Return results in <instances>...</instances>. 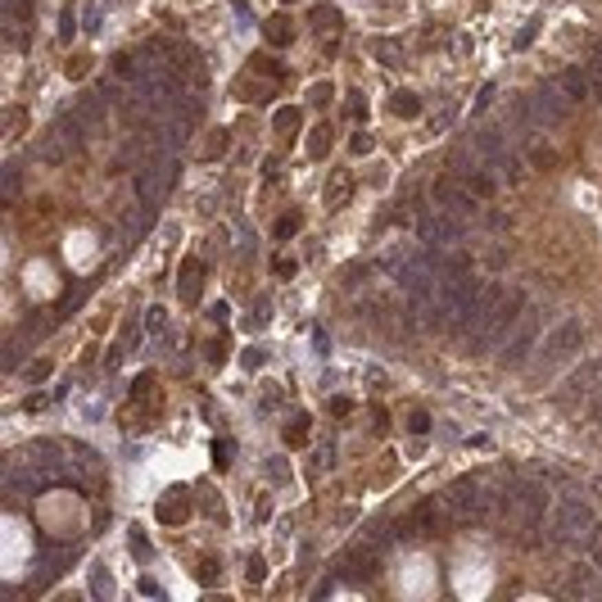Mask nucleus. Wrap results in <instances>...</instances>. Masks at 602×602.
I'll return each mask as SVG.
<instances>
[{"label": "nucleus", "instance_id": "nucleus-1", "mask_svg": "<svg viewBox=\"0 0 602 602\" xmlns=\"http://www.w3.org/2000/svg\"><path fill=\"white\" fill-rule=\"evenodd\" d=\"M521 308H526V299H521V290H507V285H484L480 299H476V308H471L467 326H462L458 344L462 353H471V358H480V353L498 349L503 344V335L512 331V322L521 317Z\"/></svg>", "mask_w": 602, "mask_h": 602}, {"label": "nucleus", "instance_id": "nucleus-2", "mask_svg": "<svg viewBox=\"0 0 602 602\" xmlns=\"http://www.w3.org/2000/svg\"><path fill=\"white\" fill-rule=\"evenodd\" d=\"M548 539L561 548H593L602 539V526H598V512L584 493H557L553 498V512H548Z\"/></svg>", "mask_w": 602, "mask_h": 602}, {"label": "nucleus", "instance_id": "nucleus-3", "mask_svg": "<svg viewBox=\"0 0 602 602\" xmlns=\"http://www.w3.org/2000/svg\"><path fill=\"white\" fill-rule=\"evenodd\" d=\"M584 344V322L580 317H566V322H557V326L544 335V344H539V362H535V376H553L561 367V362H570L575 358V349Z\"/></svg>", "mask_w": 602, "mask_h": 602}, {"label": "nucleus", "instance_id": "nucleus-4", "mask_svg": "<svg viewBox=\"0 0 602 602\" xmlns=\"http://www.w3.org/2000/svg\"><path fill=\"white\" fill-rule=\"evenodd\" d=\"M539 317H544V313H539L535 304L521 308V317H516L512 331L503 335V353H498L503 367H526L530 362V353L539 349Z\"/></svg>", "mask_w": 602, "mask_h": 602}, {"label": "nucleus", "instance_id": "nucleus-5", "mask_svg": "<svg viewBox=\"0 0 602 602\" xmlns=\"http://www.w3.org/2000/svg\"><path fill=\"white\" fill-rule=\"evenodd\" d=\"M416 236H421V245L426 249H458L462 236H467V218L462 213H453V208H430V213H421V222H416Z\"/></svg>", "mask_w": 602, "mask_h": 602}, {"label": "nucleus", "instance_id": "nucleus-6", "mask_svg": "<svg viewBox=\"0 0 602 602\" xmlns=\"http://www.w3.org/2000/svg\"><path fill=\"white\" fill-rule=\"evenodd\" d=\"M82 136H91V132L82 127V118H77V113H73V118H59L55 127L36 141V159H41V164H50V168L68 164V159H73V150L82 145Z\"/></svg>", "mask_w": 602, "mask_h": 602}, {"label": "nucleus", "instance_id": "nucleus-7", "mask_svg": "<svg viewBox=\"0 0 602 602\" xmlns=\"http://www.w3.org/2000/svg\"><path fill=\"white\" fill-rule=\"evenodd\" d=\"M570 104H575V100L566 96V91L557 87V77H553V82H544V87H535L526 96V109H530V118H535V127H561V122H566V113H570Z\"/></svg>", "mask_w": 602, "mask_h": 602}, {"label": "nucleus", "instance_id": "nucleus-8", "mask_svg": "<svg viewBox=\"0 0 602 602\" xmlns=\"http://www.w3.org/2000/svg\"><path fill=\"white\" fill-rule=\"evenodd\" d=\"M598 394H602V358H589L566 376V385H561L553 399H557L561 408H580V403H593Z\"/></svg>", "mask_w": 602, "mask_h": 602}, {"label": "nucleus", "instance_id": "nucleus-9", "mask_svg": "<svg viewBox=\"0 0 602 602\" xmlns=\"http://www.w3.org/2000/svg\"><path fill=\"white\" fill-rule=\"evenodd\" d=\"M168 186H172V159H168V150L154 159V164L141 168V177H136V195H141V208H154L159 199L168 195Z\"/></svg>", "mask_w": 602, "mask_h": 602}, {"label": "nucleus", "instance_id": "nucleus-10", "mask_svg": "<svg viewBox=\"0 0 602 602\" xmlns=\"http://www.w3.org/2000/svg\"><path fill=\"white\" fill-rule=\"evenodd\" d=\"M476 190H471V181H462V177H444V181H435V204L439 208H453V213H476Z\"/></svg>", "mask_w": 602, "mask_h": 602}, {"label": "nucleus", "instance_id": "nucleus-11", "mask_svg": "<svg viewBox=\"0 0 602 602\" xmlns=\"http://www.w3.org/2000/svg\"><path fill=\"white\" fill-rule=\"evenodd\" d=\"M453 521H449V507H444V498H426V503H416L412 516H408V530L412 535H444Z\"/></svg>", "mask_w": 602, "mask_h": 602}, {"label": "nucleus", "instance_id": "nucleus-12", "mask_svg": "<svg viewBox=\"0 0 602 602\" xmlns=\"http://www.w3.org/2000/svg\"><path fill=\"white\" fill-rule=\"evenodd\" d=\"M104 104H109V100H104V91H87V96L77 100V118H82V127H87V132H100V127H104Z\"/></svg>", "mask_w": 602, "mask_h": 602}, {"label": "nucleus", "instance_id": "nucleus-13", "mask_svg": "<svg viewBox=\"0 0 602 602\" xmlns=\"http://www.w3.org/2000/svg\"><path fill=\"white\" fill-rule=\"evenodd\" d=\"M177 290H181V304H199V290H204V263H199V258H186V263H181Z\"/></svg>", "mask_w": 602, "mask_h": 602}, {"label": "nucleus", "instance_id": "nucleus-14", "mask_svg": "<svg viewBox=\"0 0 602 602\" xmlns=\"http://www.w3.org/2000/svg\"><path fill=\"white\" fill-rule=\"evenodd\" d=\"M349 195H353V172H349V168H335L331 181H326V208H344V204H349Z\"/></svg>", "mask_w": 602, "mask_h": 602}, {"label": "nucleus", "instance_id": "nucleus-15", "mask_svg": "<svg viewBox=\"0 0 602 602\" xmlns=\"http://www.w3.org/2000/svg\"><path fill=\"white\" fill-rule=\"evenodd\" d=\"M557 87L561 91H566V96L570 100H584V96H589V73H580V68H566V73H557Z\"/></svg>", "mask_w": 602, "mask_h": 602}, {"label": "nucleus", "instance_id": "nucleus-16", "mask_svg": "<svg viewBox=\"0 0 602 602\" xmlns=\"http://www.w3.org/2000/svg\"><path fill=\"white\" fill-rule=\"evenodd\" d=\"M390 109H394L399 118H416V113H421V104H416V96H408V91H399V96L390 100Z\"/></svg>", "mask_w": 602, "mask_h": 602}, {"label": "nucleus", "instance_id": "nucleus-17", "mask_svg": "<svg viewBox=\"0 0 602 602\" xmlns=\"http://www.w3.org/2000/svg\"><path fill=\"white\" fill-rule=\"evenodd\" d=\"M593 570H598V566H589V570H575V575L566 580V593H593V589H598V584H593Z\"/></svg>", "mask_w": 602, "mask_h": 602}, {"label": "nucleus", "instance_id": "nucleus-18", "mask_svg": "<svg viewBox=\"0 0 602 602\" xmlns=\"http://www.w3.org/2000/svg\"><path fill=\"white\" fill-rule=\"evenodd\" d=\"M186 516V498H164L159 503V521H181Z\"/></svg>", "mask_w": 602, "mask_h": 602}, {"label": "nucleus", "instance_id": "nucleus-19", "mask_svg": "<svg viewBox=\"0 0 602 602\" xmlns=\"http://www.w3.org/2000/svg\"><path fill=\"white\" fill-rule=\"evenodd\" d=\"M19 190H23V172L19 164H10L5 168V199H19Z\"/></svg>", "mask_w": 602, "mask_h": 602}, {"label": "nucleus", "instance_id": "nucleus-20", "mask_svg": "<svg viewBox=\"0 0 602 602\" xmlns=\"http://www.w3.org/2000/svg\"><path fill=\"white\" fill-rule=\"evenodd\" d=\"M308 439V416H295V426H285V444H304Z\"/></svg>", "mask_w": 602, "mask_h": 602}, {"label": "nucleus", "instance_id": "nucleus-21", "mask_svg": "<svg viewBox=\"0 0 602 602\" xmlns=\"http://www.w3.org/2000/svg\"><path fill=\"white\" fill-rule=\"evenodd\" d=\"M267 41H272V45H285V41H290V27H285V19H272V23H267Z\"/></svg>", "mask_w": 602, "mask_h": 602}, {"label": "nucleus", "instance_id": "nucleus-22", "mask_svg": "<svg viewBox=\"0 0 602 602\" xmlns=\"http://www.w3.org/2000/svg\"><path fill=\"white\" fill-rule=\"evenodd\" d=\"M326 150H331V132H326V127H317V136L308 141V154H313V159H322Z\"/></svg>", "mask_w": 602, "mask_h": 602}, {"label": "nucleus", "instance_id": "nucleus-23", "mask_svg": "<svg viewBox=\"0 0 602 602\" xmlns=\"http://www.w3.org/2000/svg\"><path fill=\"white\" fill-rule=\"evenodd\" d=\"M313 23H317L322 32H335V27H339V14L335 10H317V14H313Z\"/></svg>", "mask_w": 602, "mask_h": 602}, {"label": "nucleus", "instance_id": "nucleus-24", "mask_svg": "<svg viewBox=\"0 0 602 602\" xmlns=\"http://www.w3.org/2000/svg\"><path fill=\"white\" fill-rule=\"evenodd\" d=\"M113 589V584H109V575H104V570H91V593H96V598H104V593H109Z\"/></svg>", "mask_w": 602, "mask_h": 602}, {"label": "nucleus", "instance_id": "nucleus-25", "mask_svg": "<svg viewBox=\"0 0 602 602\" xmlns=\"http://www.w3.org/2000/svg\"><path fill=\"white\" fill-rule=\"evenodd\" d=\"M589 87H593V96L602 100V50L593 55V68H589Z\"/></svg>", "mask_w": 602, "mask_h": 602}, {"label": "nucleus", "instance_id": "nucleus-26", "mask_svg": "<svg viewBox=\"0 0 602 602\" xmlns=\"http://www.w3.org/2000/svg\"><path fill=\"white\" fill-rule=\"evenodd\" d=\"M589 430H593V439H602V394L593 399V416H589Z\"/></svg>", "mask_w": 602, "mask_h": 602}, {"label": "nucleus", "instance_id": "nucleus-27", "mask_svg": "<svg viewBox=\"0 0 602 602\" xmlns=\"http://www.w3.org/2000/svg\"><path fill=\"white\" fill-rule=\"evenodd\" d=\"M276 127H281V132H295V127H299V113L295 109H281V113H276Z\"/></svg>", "mask_w": 602, "mask_h": 602}, {"label": "nucleus", "instance_id": "nucleus-28", "mask_svg": "<svg viewBox=\"0 0 602 602\" xmlns=\"http://www.w3.org/2000/svg\"><path fill=\"white\" fill-rule=\"evenodd\" d=\"M408 426H412L416 435H426V426H430V416H426V412H412V421H408Z\"/></svg>", "mask_w": 602, "mask_h": 602}, {"label": "nucleus", "instance_id": "nucleus-29", "mask_svg": "<svg viewBox=\"0 0 602 602\" xmlns=\"http://www.w3.org/2000/svg\"><path fill=\"white\" fill-rule=\"evenodd\" d=\"M245 575H249V584H258V580H263V561L249 557V570H245Z\"/></svg>", "mask_w": 602, "mask_h": 602}, {"label": "nucleus", "instance_id": "nucleus-30", "mask_svg": "<svg viewBox=\"0 0 602 602\" xmlns=\"http://www.w3.org/2000/svg\"><path fill=\"white\" fill-rule=\"evenodd\" d=\"M308 100H313V104H326V100H331V87H313V96H308Z\"/></svg>", "mask_w": 602, "mask_h": 602}, {"label": "nucleus", "instance_id": "nucleus-31", "mask_svg": "<svg viewBox=\"0 0 602 602\" xmlns=\"http://www.w3.org/2000/svg\"><path fill=\"white\" fill-rule=\"evenodd\" d=\"M593 566L602 570V539H598V544H593Z\"/></svg>", "mask_w": 602, "mask_h": 602}, {"label": "nucleus", "instance_id": "nucleus-32", "mask_svg": "<svg viewBox=\"0 0 602 602\" xmlns=\"http://www.w3.org/2000/svg\"><path fill=\"white\" fill-rule=\"evenodd\" d=\"M598 498H602V480H598Z\"/></svg>", "mask_w": 602, "mask_h": 602}]
</instances>
